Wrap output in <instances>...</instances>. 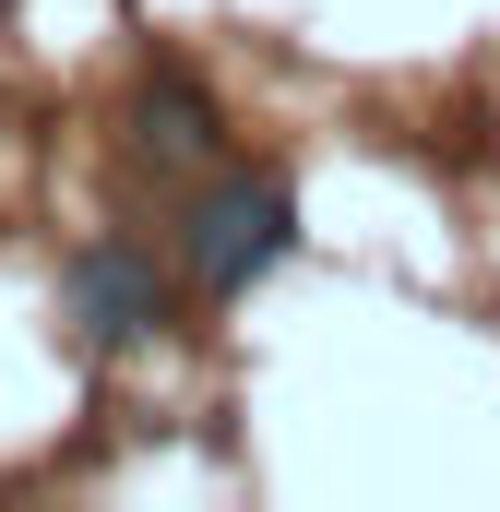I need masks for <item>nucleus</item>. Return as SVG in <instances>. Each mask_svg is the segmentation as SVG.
<instances>
[{
	"instance_id": "nucleus-1",
	"label": "nucleus",
	"mask_w": 500,
	"mask_h": 512,
	"mask_svg": "<svg viewBox=\"0 0 500 512\" xmlns=\"http://www.w3.org/2000/svg\"><path fill=\"white\" fill-rule=\"evenodd\" d=\"M191 274L215 286V298H239L250 274H274V262L298 251V203H286V179H262V167H239V179H215L203 203H191Z\"/></svg>"
},
{
	"instance_id": "nucleus-2",
	"label": "nucleus",
	"mask_w": 500,
	"mask_h": 512,
	"mask_svg": "<svg viewBox=\"0 0 500 512\" xmlns=\"http://www.w3.org/2000/svg\"><path fill=\"white\" fill-rule=\"evenodd\" d=\"M60 298H72V322H84L96 346H143V334L167 322V274H155L143 251H120V239L72 251V274H60Z\"/></svg>"
},
{
	"instance_id": "nucleus-3",
	"label": "nucleus",
	"mask_w": 500,
	"mask_h": 512,
	"mask_svg": "<svg viewBox=\"0 0 500 512\" xmlns=\"http://www.w3.org/2000/svg\"><path fill=\"white\" fill-rule=\"evenodd\" d=\"M203 143H215L203 84H191V72H155V84H143V155H167V167H179V155H203Z\"/></svg>"
}]
</instances>
